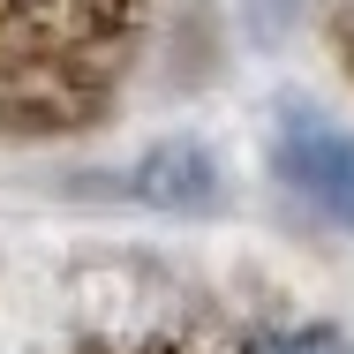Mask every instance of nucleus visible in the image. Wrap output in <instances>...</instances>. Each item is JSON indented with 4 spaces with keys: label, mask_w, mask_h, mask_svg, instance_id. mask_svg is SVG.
<instances>
[{
    "label": "nucleus",
    "mask_w": 354,
    "mask_h": 354,
    "mask_svg": "<svg viewBox=\"0 0 354 354\" xmlns=\"http://www.w3.org/2000/svg\"><path fill=\"white\" fill-rule=\"evenodd\" d=\"M151 0H0V143L91 136L136 75Z\"/></svg>",
    "instance_id": "f257e3e1"
},
{
    "label": "nucleus",
    "mask_w": 354,
    "mask_h": 354,
    "mask_svg": "<svg viewBox=\"0 0 354 354\" xmlns=\"http://www.w3.org/2000/svg\"><path fill=\"white\" fill-rule=\"evenodd\" d=\"M264 158H272V181L294 204H309L324 226L354 234V129L339 113H324L309 98H279Z\"/></svg>",
    "instance_id": "f03ea898"
},
{
    "label": "nucleus",
    "mask_w": 354,
    "mask_h": 354,
    "mask_svg": "<svg viewBox=\"0 0 354 354\" xmlns=\"http://www.w3.org/2000/svg\"><path fill=\"white\" fill-rule=\"evenodd\" d=\"M121 196H136L151 212H174V218H204L226 204V174H218V151L196 136H166L151 143L136 166L121 174Z\"/></svg>",
    "instance_id": "7ed1b4c3"
},
{
    "label": "nucleus",
    "mask_w": 354,
    "mask_h": 354,
    "mask_svg": "<svg viewBox=\"0 0 354 354\" xmlns=\"http://www.w3.org/2000/svg\"><path fill=\"white\" fill-rule=\"evenodd\" d=\"M75 354H257L249 324L234 332H106V339H83Z\"/></svg>",
    "instance_id": "20e7f679"
},
{
    "label": "nucleus",
    "mask_w": 354,
    "mask_h": 354,
    "mask_svg": "<svg viewBox=\"0 0 354 354\" xmlns=\"http://www.w3.org/2000/svg\"><path fill=\"white\" fill-rule=\"evenodd\" d=\"M249 339L257 354H354L347 324L332 317H249Z\"/></svg>",
    "instance_id": "39448f33"
},
{
    "label": "nucleus",
    "mask_w": 354,
    "mask_h": 354,
    "mask_svg": "<svg viewBox=\"0 0 354 354\" xmlns=\"http://www.w3.org/2000/svg\"><path fill=\"white\" fill-rule=\"evenodd\" d=\"M301 8H309V0H249V15H257V30H264V46H279L286 30L301 23Z\"/></svg>",
    "instance_id": "423d86ee"
},
{
    "label": "nucleus",
    "mask_w": 354,
    "mask_h": 354,
    "mask_svg": "<svg viewBox=\"0 0 354 354\" xmlns=\"http://www.w3.org/2000/svg\"><path fill=\"white\" fill-rule=\"evenodd\" d=\"M332 53H339V68L354 83V0H332Z\"/></svg>",
    "instance_id": "0eeeda50"
}]
</instances>
